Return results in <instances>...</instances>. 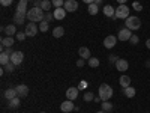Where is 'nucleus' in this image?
<instances>
[{
	"label": "nucleus",
	"instance_id": "1",
	"mask_svg": "<svg viewBox=\"0 0 150 113\" xmlns=\"http://www.w3.org/2000/svg\"><path fill=\"white\" fill-rule=\"evenodd\" d=\"M30 0H20L18 5H17V11L14 14V21L15 24H18V26H21V24H24V18H26L27 15V5H29Z\"/></svg>",
	"mask_w": 150,
	"mask_h": 113
},
{
	"label": "nucleus",
	"instance_id": "2",
	"mask_svg": "<svg viewBox=\"0 0 150 113\" xmlns=\"http://www.w3.org/2000/svg\"><path fill=\"white\" fill-rule=\"evenodd\" d=\"M26 18L29 21H33V23H41V21L45 20V11L41 6H33L32 9L27 11Z\"/></svg>",
	"mask_w": 150,
	"mask_h": 113
},
{
	"label": "nucleus",
	"instance_id": "3",
	"mask_svg": "<svg viewBox=\"0 0 150 113\" xmlns=\"http://www.w3.org/2000/svg\"><path fill=\"white\" fill-rule=\"evenodd\" d=\"M98 94L99 97H101L102 101H108V99L112 97V87L107 83H102L101 86H99V89H98Z\"/></svg>",
	"mask_w": 150,
	"mask_h": 113
},
{
	"label": "nucleus",
	"instance_id": "4",
	"mask_svg": "<svg viewBox=\"0 0 150 113\" xmlns=\"http://www.w3.org/2000/svg\"><path fill=\"white\" fill-rule=\"evenodd\" d=\"M125 24H126V27L129 30H138L141 27V20L135 15H129L126 18V21H125Z\"/></svg>",
	"mask_w": 150,
	"mask_h": 113
},
{
	"label": "nucleus",
	"instance_id": "5",
	"mask_svg": "<svg viewBox=\"0 0 150 113\" xmlns=\"http://www.w3.org/2000/svg\"><path fill=\"white\" fill-rule=\"evenodd\" d=\"M129 6H126V5H120V6H117V9H116V20L119 18V20H126L128 17H129Z\"/></svg>",
	"mask_w": 150,
	"mask_h": 113
},
{
	"label": "nucleus",
	"instance_id": "6",
	"mask_svg": "<svg viewBox=\"0 0 150 113\" xmlns=\"http://www.w3.org/2000/svg\"><path fill=\"white\" fill-rule=\"evenodd\" d=\"M23 60H24V53H23V51H14V53L11 54V62H12L15 67H17V65H21Z\"/></svg>",
	"mask_w": 150,
	"mask_h": 113
},
{
	"label": "nucleus",
	"instance_id": "7",
	"mask_svg": "<svg viewBox=\"0 0 150 113\" xmlns=\"http://www.w3.org/2000/svg\"><path fill=\"white\" fill-rule=\"evenodd\" d=\"M38 30H39V27L36 26V23H33V21H29L27 24H26V35L27 36H35L36 33H38Z\"/></svg>",
	"mask_w": 150,
	"mask_h": 113
},
{
	"label": "nucleus",
	"instance_id": "8",
	"mask_svg": "<svg viewBox=\"0 0 150 113\" xmlns=\"http://www.w3.org/2000/svg\"><path fill=\"white\" fill-rule=\"evenodd\" d=\"M131 36H132L131 30H129L128 27H125V29H122V30L117 33V39H119V41H129Z\"/></svg>",
	"mask_w": 150,
	"mask_h": 113
},
{
	"label": "nucleus",
	"instance_id": "9",
	"mask_svg": "<svg viewBox=\"0 0 150 113\" xmlns=\"http://www.w3.org/2000/svg\"><path fill=\"white\" fill-rule=\"evenodd\" d=\"M114 65H116L117 71H120V72H125L126 69H129V62L126 59H119Z\"/></svg>",
	"mask_w": 150,
	"mask_h": 113
},
{
	"label": "nucleus",
	"instance_id": "10",
	"mask_svg": "<svg viewBox=\"0 0 150 113\" xmlns=\"http://www.w3.org/2000/svg\"><path fill=\"white\" fill-rule=\"evenodd\" d=\"M116 44H117V38H116L114 35L105 36V39H104V47H105V48H112Z\"/></svg>",
	"mask_w": 150,
	"mask_h": 113
},
{
	"label": "nucleus",
	"instance_id": "11",
	"mask_svg": "<svg viewBox=\"0 0 150 113\" xmlns=\"http://www.w3.org/2000/svg\"><path fill=\"white\" fill-rule=\"evenodd\" d=\"M74 109H75V106H74V103L71 101V99H66V101H63L60 104V110L63 113H71Z\"/></svg>",
	"mask_w": 150,
	"mask_h": 113
},
{
	"label": "nucleus",
	"instance_id": "12",
	"mask_svg": "<svg viewBox=\"0 0 150 113\" xmlns=\"http://www.w3.org/2000/svg\"><path fill=\"white\" fill-rule=\"evenodd\" d=\"M63 8L66 9V12H75L78 9V2H75V0H66Z\"/></svg>",
	"mask_w": 150,
	"mask_h": 113
},
{
	"label": "nucleus",
	"instance_id": "13",
	"mask_svg": "<svg viewBox=\"0 0 150 113\" xmlns=\"http://www.w3.org/2000/svg\"><path fill=\"white\" fill-rule=\"evenodd\" d=\"M15 89H17L20 98H26L29 95V87L26 84H18V86H15Z\"/></svg>",
	"mask_w": 150,
	"mask_h": 113
},
{
	"label": "nucleus",
	"instance_id": "14",
	"mask_svg": "<svg viewBox=\"0 0 150 113\" xmlns=\"http://www.w3.org/2000/svg\"><path fill=\"white\" fill-rule=\"evenodd\" d=\"M78 92H80L78 87H69V89L66 91V98H68V99H71V101H74V99H77Z\"/></svg>",
	"mask_w": 150,
	"mask_h": 113
},
{
	"label": "nucleus",
	"instance_id": "15",
	"mask_svg": "<svg viewBox=\"0 0 150 113\" xmlns=\"http://www.w3.org/2000/svg\"><path fill=\"white\" fill-rule=\"evenodd\" d=\"M102 12H104L105 17H110V18H114V15H116V9L112 8L111 5H105L102 8Z\"/></svg>",
	"mask_w": 150,
	"mask_h": 113
},
{
	"label": "nucleus",
	"instance_id": "16",
	"mask_svg": "<svg viewBox=\"0 0 150 113\" xmlns=\"http://www.w3.org/2000/svg\"><path fill=\"white\" fill-rule=\"evenodd\" d=\"M53 14H54V18L56 20H63L66 17V9L65 8H56L53 11Z\"/></svg>",
	"mask_w": 150,
	"mask_h": 113
},
{
	"label": "nucleus",
	"instance_id": "17",
	"mask_svg": "<svg viewBox=\"0 0 150 113\" xmlns=\"http://www.w3.org/2000/svg\"><path fill=\"white\" fill-rule=\"evenodd\" d=\"M15 97H18V92H17L15 87H9V89L5 91V98L6 99H14Z\"/></svg>",
	"mask_w": 150,
	"mask_h": 113
},
{
	"label": "nucleus",
	"instance_id": "18",
	"mask_svg": "<svg viewBox=\"0 0 150 113\" xmlns=\"http://www.w3.org/2000/svg\"><path fill=\"white\" fill-rule=\"evenodd\" d=\"M119 83H120V86L125 89V87L131 86V77H129V75H126V74H123L122 77L119 79Z\"/></svg>",
	"mask_w": 150,
	"mask_h": 113
},
{
	"label": "nucleus",
	"instance_id": "19",
	"mask_svg": "<svg viewBox=\"0 0 150 113\" xmlns=\"http://www.w3.org/2000/svg\"><path fill=\"white\" fill-rule=\"evenodd\" d=\"M14 36H5V38H2V47H5V48H8V47H12L14 45Z\"/></svg>",
	"mask_w": 150,
	"mask_h": 113
},
{
	"label": "nucleus",
	"instance_id": "20",
	"mask_svg": "<svg viewBox=\"0 0 150 113\" xmlns=\"http://www.w3.org/2000/svg\"><path fill=\"white\" fill-rule=\"evenodd\" d=\"M78 54H80L81 59H90V57H92V56H90V50L87 48V47H81V48L78 50Z\"/></svg>",
	"mask_w": 150,
	"mask_h": 113
},
{
	"label": "nucleus",
	"instance_id": "21",
	"mask_svg": "<svg viewBox=\"0 0 150 113\" xmlns=\"http://www.w3.org/2000/svg\"><path fill=\"white\" fill-rule=\"evenodd\" d=\"M3 30H5L6 36H14V35H17V27H15V24H9V26H6Z\"/></svg>",
	"mask_w": 150,
	"mask_h": 113
},
{
	"label": "nucleus",
	"instance_id": "22",
	"mask_svg": "<svg viewBox=\"0 0 150 113\" xmlns=\"http://www.w3.org/2000/svg\"><path fill=\"white\" fill-rule=\"evenodd\" d=\"M123 94L126 95L128 98H134V97H135V94H137V91L134 89L132 86H128V87H125V89H123Z\"/></svg>",
	"mask_w": 150,
	"mask_h": 113
},
{
	"label": "nucleus",
	"instance_id": "23",
	"mask_svg": "<svg viewBox=\"0 0 150 113\" xmlns=\"http://www.w3.org/2000/svg\"><path fill=\"white\" fill-rule=\"evenodd\" d=\"M63 35H65V29L62 27V26H57V27L53 29V36L54 38H62Z\"/></svg>",
	"mask_w": 150,
	"mask_h": 113
},
{
	"label": "nucleus",
	"instance_id": "24",
	"mask_svg": "<svg viewBox=\"0 0 150 113\" xmlns=\"http://www.w3.org/2000/svg\"><path fill=\"white\" fill-rule=\"evenodd\" d=\"M9 62H11V56H9V54H6L5 51H2V54H0V64H2V67L8 65Z\"/></svg>",
	"mask_w": 150,
	"mask_h": 113
},
{
	"label": "nucleus",
	"instance_id": "25",
	"mask_svg": "<svg viewBox=\"0 0 150 113\" xmlns=\"http://www.w3.org/2000/svg\"><path fill=\"white\" fill-rule=\"evenodd\" d=\"M87 11H89V14L90 15H96L98 14V11H99V6L96 3H90L89 6H87Z\"/></svg>",
	"mask_w": 150,
	"mask_h": 113
},
{
	"label": "nucleus",
	"instance_id": "26",
	"mask_svg": "<svg viewBox=\"0 0 150 113\" xmlns=\"http://www.w3.org/2000/svg\"><path fill=\"white\" fill-rule=\"evenodd\" d=\"M41 8L45 11V12H48L50 9L53 8V3H51V0H42V3H41Z\"/></svg>",
	"mask_w": 150,
	"mask_h": 113
},
{
	"label": "nucleus",
	"instance_id": "27",
	"mask_svg": "<svg viewBox=\"0 0 150 113\" xmlns=\"http://www.w3.org/2000/svg\"><path fill=\"white\" fill-rule=\"evenodd\" d=\"M20 106V97H15L14 99H9V107L11 109H17Z\"/></svg>",
	"mask_w": 150,
	"mask_h": 113
},
{
	"label": "nucleus",
	"instance_id": "28",
	"mask_svg": "<svg viewBox=\"0 0 150 113\" xmlns=\"http://www.w3.org/2000/svg\"><path fill=\"white\" fill-rule=\"evenodd\" d=\"M87 60H89V65H90L92 68H98V67H99V64H101L98 57H90V59H87Z\"/></svg>",
	"mask_w": 150,
	"mask_h": 113
},
{
	"label": "nucleus",
	"instance_id": "29",
	"mask_svg": "<svg viewBox=\"0 0 150 113\" xmlns=\"http://www.w3.org/2000/svg\"><path fill=\"white\" fill-rule=\"evenodd\" d=\"M101 109H102L104 112H111V110H112V104H111L110 101H102Z\"/></svg>",
	"mask_w": 150,
	"mask_h": 113
},
{
	"label": "nucleus",
	"instance_id": "30",
	"mask_svg": "<svg viewBox=\"0 0 150 113\" xmlns=\"http://www.w3.org/2000/svg\"><path fill=\"white\" fill-rule=\"evenodd\" d=\"M84 101H95V95H93V92H90V91H86V94H84Z\"/></svg>",
	"mask_w": 150,
	"mask_h": 113
},
{
	"label": "nucleus",
	"instance_id": "31",
	"mask_svg": "<svg viewBox=\"0 0 150 113\" xmlns=\"http://www.w3.org/2000/svg\"><path fill=\"white\" fill-rule=\"evenodd\" d=\"M48 27H50L48 21H45V20H44V21H41V23H39V30H41V32H44V33H45V32L48 30Z\"/></svg>",
	"mask_w": 150,
	"mask_h": 113
},
{
	"label": "nucleus",
	"instance_id": "32",
	"mask_svg": "<svg viewBox=\"0 0 150 113\" xmlns=\"http://www.w3.org/2000/svg\"><path fill=\"white\" fill-rule=\"evenodd\" d=\"M51 3H53L54 8H63L65 0H51Z\"/></svg>",
	"mask_w": 150,
	"mask_h": 113
},
{
	"label": "nucleus",
	"instance_id": "33",
	"mask_svg": "<svg viewBox=\"0 0 150 113\" xmlns=\"http://www.w3.org/2000/svg\"><path fill=\"white\" fill-rule=\"evenodd\" d=\"M15 38H17L18 41H24V39L27 38V35H26V32H18V33L15 35Z\"/></svg>",
	"mask_w": 150,
	"mask_h": 113
},
{
	"label": "nucleus",
	"instance_id": "34",
	"mask_svg": "<svg viewBox=\"0 0 150 113\" xmlns=\"http://www.w3.org/2000/svg\"><path fill=\"white\" fill-rule=\"evenodd\" d=\"M3 68H5V71H8V72H12V71L15 69V65L12 64V62H9V64H8V65H5Z\"/></svg>",
	"mask_w": 150,
	"mask_h": 113
},
{
	"label": "nucleus",
	"instance_id": "35",
	"mask_svg": "<svg viewBox=\"0 0 150 113\" xmlns=\"http://www.w3.org/2000/svg\"><path fill=\"white\" fill-rule=\"evenodd\" d=\"M132 9H134V11H138V12H140V11L143 9V5H141L140 2H134V3H132Z\"/></svg>",
	"mask_w": 150,
	"mask_h": 113
},
{
	"label": "nucleus",
	"instance_id": "36",
	"mask_svg": "<svg viewBox=\"0 0 150 113\" xmlns=\"http://www.w3.org/2000/svg\"><path fill=\"white\" fill-rule=\"evenodd\" d=\"M138 41H140V39H138V36H137V35H132V36H131V39H129V42L134 44V45H135V44H138Z\"/></svg>",
	"mask_w": 150,
	"mask_h": 113
},
{
	"label": "nucleus",
	"instance_id": "37",
	"mask_svg": "<svg viewBox=\"0 0 150 113\" xmlns=\"http://www.w3.org/2000/svg\"><path fill=\"white\" fill-rule=\"evenodd\" d=\"M12 2H14V0H0V5L2 6H11Z\"/></svg>",
	"mask_w": 150,
	"mask_h": 113
},
{
	"label": "nucleus",
	"instance_id": "38",
	"mask_svg": "<svg viewBox=\"0 0 150 113\" xmlns=\"http://www.w3.org/2000/svg\"><path fill=\"white\" fill-rule=\"evenodd\" d=\"M2 48H3V51H5L6 54H9V56H11L12 53H14V50H12V47H8V48H5V47H2Z\"/></svg>",
	"mask_w": 150,
	"mask_h": 113
},
{
	"label": "nucleus",
	"instance_id": "39",
	"mask_svg": "<svg viewBox=\"0 0 150 113\" xmlns=\"http://www.w3.org/2000/svg\"><path fill=\"white\" fill-rule=\"evenodd\" d=\"M53 18H54V14H50V12H48V14H47V17H45V21H48V23H50V21H51Z\"/></svg>",
	"mask_w": 150,
	"mask_h": 113
},
{
	"label": "nucleus",
	"instance_id": "40",
	"mask_svg": "<svg viewBox=\"0 0 150 113\" xmlns=\"http://www.w3.org/2000/svg\"><path fill=\"white\" fill-rule=\"evenodd\" d=\"M77 67H78V68H83V67H84V59H78V60H77Z\"/></svg>",
	"mask_w": 150,
	"mask_h": 113
},
{
	"label": "nucleus",
	"instance_id": "41",
	"mask_svg": "<svg viewBox=\"0 0 150 113\" xmlns=\"http://www.w3.org/2000/svg\"><path fill=\"white\" fill-rule=\"evenodd\" d=\"M110 60L112 62V64H116V62H117L119 59H117V56H116V54H111V56H110Z\"/></svg>",
	"mask_w": 150,
	"mask_h": 113
},
{
	"label": "nucleus",
	"instance_id": "42",
	"mask_svg": "<svg viewBox=\"0 0 150 113\" xmlns=\"http://www.w3.org/2000/svg\"><path fill=\"white\" fill-rule=\"evenodd\" d=\"M86 86H87V84H86L84 82H81V83L78 84V89H84V87H86Z\"/></svg>",
	"mask_w": 150,
	"mask_h": 113
},
{
	"label": "nucleus",
	"instance_id": "43",
	"mask_svg": "<svg viewBox=\"0 0 150 113\" xmlns=\"http://www.w3.org/2000/svg\"><path fill=\"white\" fill-rule=\"evenodd\" d=\"M81 2L87 3V5H90V3H95V0H81Z\"/></svg>",
	"mask_w": 150,
	"mask_h": 113
},
{
	"label": "nucleus",
	"instance_id": "44",
	"mask_svg": "<svg viewBox=\"0 0 150 113\" xmlns=\"http://www.w3.org/2000/svg\"><path fill=\"white\" fill-rule=\"evenodd\" d=\"M146 47H147V48H149V50H150V38H149V39H147V41H146Z\"/></svg>",
	"mask_w": 150,
	"mask_h": 113
},
{
	"label": "nucleus",
	"instance_id": "45",
	"mask_svg": "<svg viewBox=\"0 0 150 113\" xmlns=\"http://www.w3.org/2000/svg\"><path fill=\"white\" fill-rule=\"evenodd\" d=\"M117 2H119L120 5H126V2H128V0H117Z\"/></svg>",
	"mask_w": 150,
	"mask_h": 113
},
{
	"label": "nucleus",
	"instance_id": "46",
	"mask_svg": "<svg viewBox=\"0 0 150 113\" xmlns=\"http://www.w3.org/2000/svg\"><path fill=\"white\" fill-rule=\"evenodd\" d=\"M95 3H96V5L99 6V5H101V3H102V0H95Z\"/></svg>",
	"mask_w": 150,
	"mask_h": 113
},
{
	"label": "nucleus",
	"instance_id": "47",
	"mask_svg": "<svg viewBox=\"0 0 150 113\" xmlns=\"http://www.w3.org/2000/svg\"><path fill=\"white\" fill-rule=\"evenodd\" d=\"M96 113H107V112H104V110H99V112H96Z\"/></svg>",
	"mask_w": 150,
	"mask_h": 113
},
{
	"label": "nucleus",
	"instance_id": "48",
	"mask_svg": "<svg viewBox=\"0 0 150 113\" xmlns=\"http://www.w3.org/2000/svg\"><path fill=\"white\" fill-rule=\"evenodd\" d=\"M41 113H47V112H41Z\"/></svg>",
	"mask_w": 150,
	"mask_h": 113
},
{
	"label": "nucleus",
	"instance_id": "49",
	"mask_svg": "<svg viewBox=\"0 0 150 113\" xmlns=\"http://www.w3.org/2000/svg\"><path fill=\"white\" fill-rule=\"evenodd\" d=\"M65 2H66V0H65Z\"/></svg>",
	"mask_w": 150,
	"mask_h": 113
}]
</instances>
